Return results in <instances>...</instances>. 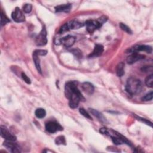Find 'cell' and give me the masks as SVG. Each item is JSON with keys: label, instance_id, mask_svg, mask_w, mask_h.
Masks as SVG:
<instances>
[{"label": "cell", "instance_id": "603a6c76", "mask_svg": "<svg viewBox=\"0 0 153 153\" xmlns=\"http://www.w3.org/2000/svg\"><path fill=\"white\" fill-rule=\"evenodd\" d=\"M10 20L9 19V18L3 13V12L1 13V26L5 25L6 23L10 22Z\"/></svg>", "mask_w": 153, "mask_h": 153}, {"label": "cell", "instance_id": "9a60e30c", "mask_svg": "<svg viewBox=\"0 0 153 153\" xmlns=\"http://www.w3.org/2000/svg\"><path fill=\"white\" fill-rule=\"evenodd\" d=\"M39 55L36 53L35 51L33 52V60H34V62L35 64L36 67L38 71V72L40 74H42V70L41 68V65H40V59L39 57Z\"/></svg>", "mask_w": 153, "mask_h": 153}, {"label": "cell", "instance_id": "52a82bcc", "mask_svg": "<svg viewBox=\"0 0 153 153\" xmlns=\"http://www.w3.org/2000/svg\"><path fill=\"white\" fill-rule=\"evenodd\" d=\"M129 52L132 53L133 52H138V51H145L148 53H151L152 49V47L148 45H137L135 47L131 48L128 50Z\"/></svg>", "mask_w": 153, "mask_h": 153}, {"label": "cell", "instance_id": "4dcf8cb0", "mask_svg": "<svg viewBox=\"0 0 153 153\" xmlns=\"http://www.w3.org/2000/svg\"><path fill=\"white\" fill-rule=\"evenodd\" d=\"M36 53H37L39 56H45L47 53V51L45 50H41V49H38V50H36L34 51Z\"/></svg>", "mask_w": 153, "mask_h": 153}, {"label": "cell", "instance_id": "9c48e42d", "mask_svg": "<svg viewBox=\"0 0 153 153\" xmlns=\"http://www.w3.org/2000/svg\"><path fill=\"white\" fill-rule=\"evenodd\" d=\"M1 136L7 141H15L16 140V137L12 134L9 130L3 126H1Z\"/></svg>", "mask_w": 153, "mask_h": 153}, {"label": "cell", "instance_id": "d4e9b609", "mask_svg": "<svg viewBox=\"0 0 153 153\" xmlns=\"http://www.w3.org/2000/svg\"><path fill=\"white\" fill-rule=\"evenodd\" d=\"M71 52L73 53V54L78 59H80L82 57V52L81 51L78 49H73L71 50Z\"/></svg>", "mask_w": 153, "mask_h": 153}, {"label": "cell", "instance_id": "8992f818", "mask_svg": "<svg viewBox=\"0 0 153 153\" xmlns=\"http://www.w3.org/2000/svg\"><path fill=\"white\" fill-rule=\"evenodd\" d=\"M46 129L48 132L54 133L56 132L62 131L63 128L55 121H49L46 124Z\"/></svg>", "mask_w": 153, "mask_h": 153}, {"label": "cell", "instance_id": "7c38bea8", "mask_svg": "<svg viewBox=\"0 0 153 153\" xmlns=\"http://www.w3.org/2000/svg\"><path fill=\"white\" fill-rule=\"evenodd\" d=\"M81 88L84 92L87 95L93 94L95 90L94 85L89 82H84L82 84Z\"/></svg>", "mask_w": 153, "mask_h": 153}, {"label": "cell", "instance_id": "7a4b0ae2", "mask_svg": "<svg viewBox=\"0 0 153 153\" xmlns=\"http://www.w3.org/2000/svg\"><path fill=\"white\" fill-rule=\"evenodd\" d=\"M142 89V84L141 80L136 77H131L127 80L126 90L131 95L139 94Z\"/></svg>", "mask_w": 153, "mask_h": 153}, {"label": "cell", "instance_id": "484cf974", "mask_svg": "<svg viewBox=\"0 0 153 153\" xmlns=\"http://www.w3.org/2000/svg\"><path fill=\"white\" fill-rule=\"evenodd\" d=\"M152 95H153V92H152V91H151L149 93L147 94L144 96H143L141 99L143 101H151L152 99Z\"/></svg>", "mask_w": 153, "mask_h": 153}, {"label": "cell", "instance_id": "3957f363", "mask_svg": "<svg viewBox=\"0 0 153 153\" xmlns=\"http://www.w3.org/2000/svg\"><path fill=\"white\" fill-rule=\"evenodd\" d=\"M107 20V19L103 16L101 17L99 20H88L86 22V26L87 31L91 34L93 33L95 30L97 29L100 28L104 23H105Z\"/></svg>", "mask_w": 153, "mask_h": 153}, {"label": "cell", "instance_id": "ac0fdd59", "mask_svg": "<svg viewBox=\"0 0 153 153\" xmlns=\"http://www.w3.org/2000/svg\"><path fill=\"white\" fill-rule=\"evenodd\" d=\"M70 29H77L80 28L81 27H83L84 26V24L82 23H80L76 20H72L68 23Z\"/></svg>", "mask_w": 153, "mask_h": 153}, {"label": "cell", "instance_id": "83f0119b", "mask_svg": "<svg viewBox=\"0 0 153 153\" xmlns=\"http://www.w3.org/2000/svg\"><path fill=\"white\" fill-rule=\"evenodd\" d=\"M134 115H135V117L136 119H138V120L141 121L143 122V123H144L145 124H146V125H149V126H150L151 127H152V123H151V122L150 121H149L148 120H146V119L141 118V117H138V116H137V115H135V114H134Z\"/></svg>", "mask_w": 153, "mask_h": 153}, {"label": "cell", "instance_id": "d6986e66", "mask_svg": "<svg viewBox=\"0 0 153 153\" xmlns=\"http://www.w3.org/2000/svg\"><path fill=\"white\" fill-rule=\"evenodd\" d=\"M35 115L38 118H43L46 115V111L43 108H38L35 112Z\"/></svg>", "mask_w": 153, "mask_h": 153}, {"label": "cell", "instance_id": "7402d4cb", "mask_svg": "<svg viewBox=\"0 0 153 153\" xmlns=\"http://www.w3.org/2000/svg\"><path fill=\"white\" fill-rule=\"evenodd\" d=\"M120 28H121L122 30H124L125 32L127 33L128 34H132V30H131V28H130L129 27H128L126 24L123 23H120Z\"/></svg>", "mask_w": 153, "mask_h": 153}, {"label": "cell", "instance_id": "2e32d148", "mask_svg": "<svg viewBox=\"0 0 153 153\" xmlns=\"http://www.w3.org/2000/svg\"><path fill=\"white\" fill-rule=\"evenodd\" d=\"M89 110H90L91 114H93L97 118H98L99 121H101V122H102V123H107V121L106 120V118L100 112H99L98 111H97L96 109H92V108H90Z\"/></svg>", "mask_w": 153, "mask_h": 153}, {"label": "cell", "instance_id": "cb8c5ba5", "mask_svg": "<svg viewBox=\"0 0 153 153\" xmlns=\"http://www.w3.org/2000/svg\"><path fill=\"white\" fill-rule=\"evenodd\" d=\"M69 30H70V28H69L68 23H65V24H64L62 26L60 27V29L59 30V34H63L64 33H66V32L68 31Z\"/></svg>", "mask_w": 153, "mask_h": 153}, {"label": "cell", "instance_id": "277c9868", "mask_svg": "<svg viewBox=\"0 0 153 153\" xmlns=\"http://www.w3.org/2000/svg\"><path fill=\"white\" fill-rule=\"evenodd\" d=\"M47 30L46 28L44 26L41 30V32L37 35L35 39V43L38 46H43L47 43Z\"/></svg>", "mask_w": 153, "mask_h": 153}, {"label": "cell", "instance_id": "ba28073f", "mask_svg": "<svg viewBox=\"0 0 153 153\" xmlns=\"http://www.w3.org/2000/svg\"><path fill=\"white\" fill-rule=\"evenodd\" d=\"M145 58V56L141 54H139L138 52H133L129 55L126 61L128 64H133L135 63L138 60L144 59Z\"/></svg>", "mask_w": 153, "mask_h": 153}, {"label": "cell", "instance_id": "6da1fadb", "mask_svg": "<svg viewBox=\"0 0 153 153\" xmlns=\"http://www.w3.org/2000/svg\"><path fill=\"white\" fill-rule=\"evenodd\" d=\"M78 83L75 81L67 82L65 86V94L69 100V106L71 108L75 109L78 107L81 101H84V98L77 87Z\"/></svg>", "mask_w": 153, "mask_h": 153}, {"label": "cell", "instance_id": "4fadbf2b", "mask_svg": "<svg viewBox=\"0 0 153 153\" xmlns=\"http://www.w3.org/2000/svg\"><path fill=\"white\" fill-rule=\"evenodd\" d=\"M104 52V47L101 44H96L95 46L94 51L90 55L89 57H95L101 56Z\"/></svg>", "mask_w": 153, "mask_h": 153}, {"label": "cell", "instance_id": "5bb4252c", "mask_svg": "<svg viewBox=\"0 0 153 153\" xmlns=\"http://www.w3.org/2000/svg\"><path fill=\"white\" fill-rule=\"evenodd\" d=\"M71 9V5L70 4H66L63 5H59L55 7V11L56 12H64V13H68L70 12Z\"/></svg>", "mask_w": 153, "mask_h": 153}, {"label": "cell", "instance_id": "f546056e", "mask_svg": "<svg viewBox=\"0 0 153 153\" xmlns=\"http://www.w3.org/2000/svg\"><path fill=\"white\" fill-rule=\"evenodd\" d=\"M21 77H22V79L23 80V81H24L26 83H27V84H30V83H31V80H30V78L26 75V74H25V73H23V72L22 73Z\"/></svg>", "mask_w": 153, "mask_h": 153}, {"label": "cell", "instance_id": "e0dca14e", "mask_svg": "<svg viewBox=\"0 0 153 153\" xmlns=\"http://www.w3.org/2000/svg\"><path fill=\"white\" fill-rule=\"evenodd\" d=\"M125 64L123 62H120L118 64L116 68V74L118 77H121L125 74Z\"/></svg>", "mask_w": 153, "mask_h": 153}, {"label": "cell", "instance_id": "f1b7e54d", "mask_svg": "<svg viewBox=\"0 0 153 153\" xmlns=\"http://www.w3.org/2000/svg\"><path fill=\"white\" fill-rule=\"evenodd\" d=\"M33 6L30 4H26L23 7V10L25 13H29L32 11Z\"/></svg>", "mask_w": 153, "mask_h": 153}, {"label": "cell", "instance_id": "44dd1931", "mask_svg": "<svg viewBox=\"0 0 153 153\" xmlns=\"http://www.w3.org/2000/svg\"><path fill=\"white\" fill-rule=\"evenodd\" d=\"M55 143L56 145H66V139L64 136H59L55 139Z\"/></svg>", "mask_w": 153, "mask_h": 153}, {"label": "cell", "instance_id": "4316f807", "mask_svg": "<svg viewBox=\"0 0 153 153\" xmlns=\"http://www.w3.org/2000/svg\"><path fill=\"white\" fill-rule=\"evenodd\" d=\"M79 111H80V114H81L82 115H83L84 117H86V118H88V119H89V120H92V118H91V115H90L88 114V112L86 110H85L84 108H80V110H79Z\"/></svg>", "mask_w": 153, "mask_h": 153}, {"label": "cell", "instance_id": "30bf717a", "mask_svg": "<svg viewBox=\"0 0 153 153\" xmlns=\"http://www.w3.org/2000/svg\"><path fill=\"white\" fill-rule=\"evenodd\" d=\"M15 141H10L6 140L4 142L3 145L6 147L12 152H20V149L19 145L14 142Z\"/></svg>", "mask_w": 153, "mask_h": 153}, {"label": "cell", "instance_id": "ffe728a7", "mask_svg": "<svg viewBox=\"0 0 153 153\" xmlns=\"http://www.w3.org/2000/svg\"><path fill=\"white\" fill-rule=\"evenodd\" d=\"M145 83L147 87L152 88L153 86V75L151 74L147 76L145 80Z\"/></svg>", "mask_w": 153, "mask_h": 153}, {"label": "cell", "instance_id": "5b68a950", "mask_svg": "<svg viewBox=\"0 0 153 153\" xmlns=\"http://www.w3.org/2000/svg\"><path fill=\"white\" fill-rule=\"evenodd\" d=\"M12 17L17 23H22L25 21V16L23 12L19 8L16 7L12 13Z\"/></svg>", "mask_w": 153, "mask_h": 153}, {"label": "cell", "instance_id": "1f68e13d", "mask_svg": "<svg viewBox=\"0 0 153 153\" xmlns=\"http://www.w3.org/2000/svg\"><path fill=\"white\" fill-rule=\"evenodd\" d=\"M99 132L102 134H104V135H108V133H109V131L106 128H101L100 130H99Z\"/></svg>", "mask_w": 153, "mask_h": 153}, {"label": "cell", "instance_id": "8fae6325", "mask_svg": "<svg viewBox=\"0 0 153 153\" xmlns=\"http://www.w3.org/2000/svg\"><path fill=\"white\" fill-rule=\"evenodd\" d=\"M75 41V38L70 35L60 40V43L62 44L67 48L71 47L74 44Z\"/></svg>", "mask_w": 153, "mask_h": 153}]
</instances>
